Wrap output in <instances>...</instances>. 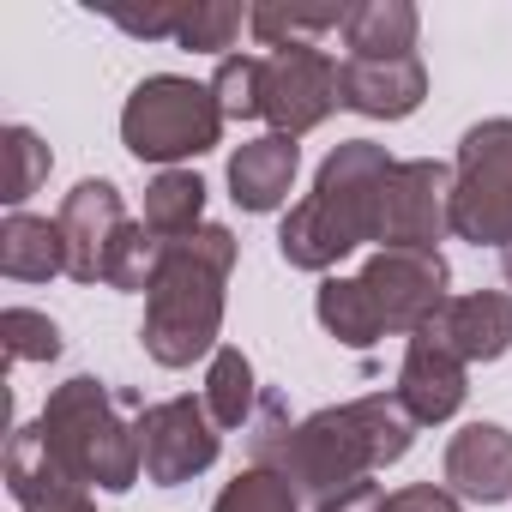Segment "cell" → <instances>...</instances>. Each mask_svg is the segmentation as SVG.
<instances>
[{
    "label": "cell",
    "instance_id": "cell-1",
    "mask_svg": "<svg viewBox=\"0 0 512 512\" xmlns=\"http://www.w3.org/2000/svg\"><path fill=\"white\" fill-rule=\"evenodd\" d=\"M410 434H416V422L398 404V392L332 404V410H314L302 422H284V404L266 398V416L253 422V464L278 470L296 494L332 500V494L368 482L374 470L398 464L410 452Z\"/></svg>",
    "mask_w": 512,
    "mask_h": 512
},
{
    "label": "cell",
    "instance_id": "cell-2",
    "mask_svg": "<svg viewBox=\"0 0 512 512\" xmlns=\"http://www.w3.org/2000/svg\"><path fill=\"white\" fill-rule=\"evenodd\" d=\"M229 266H235V235L217 223L163 241V266L145 290V332H139L157 368H193L199 356H217Z\"/></svg>",
    "mask_w": 512,
    "mask_h": 512
},
{
    "label": "cell",
    "instance_id": "cell-3",
    "mask_svg": "<svg viewBox=\"0 0 512 512\" xmlns=\"http://www.w3.org/2000/svg\"><path fill=\"white\" fill-rule=\"evenodd\" d=\"M386 175L392 157L374 139H344L320 175L314 193L302 205H290L284 229H278V253L296 272H332L344 253H356L362 241H380V205H386Z\"/></svg>",
    "mask_w": 512,
    "mask_h": 512
},
{
    "label": "cell",
    "instance_id": "cell-4",
    "mask_svg": "<svg viewBox=\"0 0 512 512\" xmlns=\"http://www.w3.org/2000/svg\"><path fill=\"white\" fill-rule=\"evenodd\" d=\"M446 302L452 296H446V260H440V253L380 247L356 278H326L314 308H320V326L338 344L368 350L386 332H410V338L428 332Z\"/></svg>",
    "mask_w": 512,
    "mask_h": 512
},
{
    "label": "cell",
    "instance_id": "cell-5",
    "mask_svg": "<svg viewBox=\"0 0 512 512\" xmlns=\"http://www.w3.org/2000/svg\"><path fill=\"white\" fill-rule=\"evenodd\" d=\"M139 392H115L91 374L67 380L49 392L37 428L49 440V452L61 458V470L79 482V488H109V494H127L145 470V452H139Z\"/></svg>",
    "mask_w": 512,
    "mask_h": 512
},
{
    "label": "cell",
    "instance_id": "cell-6",
    "mask_svg": "<svg viewBox=\"0 0 512 512\" xmlns=\"http://www.w3.org/2000/svg\"><path fill=\"white\" fill-rule=\"evenodd\" d=\"M121 139L139 163H181V157H199L223 139V109L211 97V85H193V79H175V73H157L145 79L127 109H121Z\"/></svg>",
    "mask_w": 512,
    "mask_h": 512
},
{
    "label": "cell",
    "instance_id": "cell-7",
    "mask_svg": "<svg viewBox=\"0 0 512 512\" xmlns=\"http://www.w3.org/2000/svg\"><path fill=\"white\" fill-rule=\"evenodd\" d=\"M452 235L512 247V121H476L452 163Z\"/></svg>",
    "mask_w": 512,
    "mask_h": 512
},
{
    "label": "cell",
    "instance_id": "cell-8",
    "mask_svg": "<svg viewBox=\"0 0 512 512\" xmlns=\"http://www.w3.org/2000/svg\"><path fill=\"white\" fill-rule=\"evenodd\" d=\"M332 109H344V97H338V61L326 49L290 43L260 55V121H272V133L302 139Z\"/></svg>",
    "mask_w": 512,
    "mask_h": 512
},
{
    "label": "cell",
    "instance_id": "cell-9",
    "mask_svg": "<svg viewBox=\"0 0 512 512\" xmlns=\"http://www.w3.org/2000/svg\"><path fill=\"white\" fill-rule=\"evenodd\" d=\"M217 446H223V428L211 422L205 398H163V404L139 410V452H145V476L157 488H175V482H193L199 470H211Z\"/></svg>",
    "mask_w": 512,
    "mask_h": 512
},
{
    "label": "cell",
    "instance_id": "cell-10",
    "mask_svg": "<svg viewBox=\"0 0 512 512\" xmlns=\"http://www.w3.org/2000/svg\"><path fill=\"white\" fill-rule=\"evenodd\" d=\"M452 229V169L446 163H392L386 205H380V247L398 253H440L434 241Z\"/></svg>",
    "mask_w": 512,
    "mask_h": 512
},
{
    "label": "cell",
    "instance_id": "cell-11",
    "mask_svg": "<svg viewBox=\"0 0 512 512\" xmlns=\"http://www.w3.org/2000/svg\"><path fill=\"white\" fill-rule=\"evenodd\" d=\"M55 223L67 235V278L73 284H109L121 247L133 235V217H127L115 181H79Z\"/></svg>",
    "mask_w": 512,
    "mask_h": 512
},
{
    "label": "cell",
    "instance_id": "cell-12",
    "mask_svg": "<svg viewBox=\"0 0 512 512\" xmlns=\"http://www.w3.org/2000/svg\"><path fill=\"white\" fill-rule=\"evenodd\" d=\"M338 97H344V109H356V115L404 121V115L422 109L428 73H422L416 55H344V67H338Z\"/></svg>",
    "mask_w": 512,
    "mask_h": 512
},
{
    "label": "cell",
    "instance_id": "cell-13",
    "mask_svg": "<svg viewBox=\"0 0 512 512\" xmlns=\"http://www.w3.org/2000/svg\"><path fill=\"white\" fill-rule=\"evenodd\" d=\"M470 380H464V362L434 338V332H416L404 344V368H398V404L410 410L416 428H434L446 416H458Z\"/></svg>",
    "mask_w": 512,
    "mask_h": 512
},
{
    "label": "cell",
    "instance_id": "cell-14",
    "mask_svg": "<svg viewBox=\"0 0 512 512\" xmlns=\"http://www.w3.org/2000/svg\"><path fill=\"white\" fill-rule=\"evenodd\" d=\"M446 488L476 500V506H500L512 500V434L500 422H470L452 434L446 446Z\"/></svg>",
    "mask_w": 512,
    "mask_h": 512
},
{
    "label": "cell",
    "instance_id": "cell-15",
    "mask_svg": "<svg viewBox=\"0 0 512 512\" xmlns=\"http://www.w3.org/2000/svg\"><path fill=\"white\" fill-rule=\"evenodd\" d=\"M464 368L470 362H500L512 350V296L500 290H476V296H452L434 326H428Z\"/></svg>",
    "mask_w": 512,
    "mask_h": 512
},
{
    "label": "cell",
    "instance_id": "cell-16",
    "mask_svg": "<svg viewBox=\"0 0 512 512\" xmlns=\"http://www.w3.org/2000/svg\"><path fill=\"white\" fill-rule=\"evenodd\" d=\"M7 494L25 506V512H79L91 506L85 488L61 470V458L49 452L43 428H19L13 446H7Z\"/></svg>",
    "mask_w": 512,
    "mask_h": 512
},
{
    "label": "cell",
    "instance_id": "cell-17",
    "mask_svg": "<svg viewBox=\"0 0 512 512\" xmlns=\"http://www.w3.org/2000/svg\"><path fill=\"white\" fill-rule=\"evenodd\" d=\"M296 139L284 133H260V139H247L235 157H229V199L241 211H278L290 199V181H296Z\"/></svg>",
    "mask_w": 512,
    "mask_h": 512
},
{
    "label": "cell",
    "instance_id": "cell-18",
    "mask_svg": "<svg viewBox=\"0 0 512 512\" xmlns=\"http://www.w3.org/2000/svg\"><path fill=\"white\" fill-rule=\"evenodd\" d=\"M0 272L13 284H49L55 272H67L61 223L31 217V211H7V223H0Z\"/></svg>",
    "mask_w": 512,
    "mask_h": 512
},
{
    "label": "cell",
    "instance_id": "cell-19",
    "mask_svg": "<svg viewBox=\"0 0 512 512\" xmlns=\"http://www.w3.org/2000/svg\"><path fill=\"white\" fill-rule=\"evenodd\" d=\"M416 7L410 0H362L344 19V43L350 55H416Z\"/></svg>",
    "mask_w": 512,
    "mask_h": 512
},
{
    "label": "cell",
    "instance_id": "cell-20",
    "mask_svg": "<svg viewBox=\"0 0 512 512\" xmlns=\"http://www.w3.org/2000/svg\"><path fill=\"white\" fill-rule=\"evenodd\" d=\"M157 241H181L193 229H205V181L193 169H163L145 187V217H139Z\"/></svg>",
    "mask_w": 512,
    "mask_h": 512
},
{
    "label": "cell",
    "instance_id": "cell-21",
    "mask_svg": "<svg viewBox=\"0 0 512 512\" xmlns=\"http://www.w3.org/2000/svg\"><path fill=\"white\" fill-rule=\"evenodd\" d=\"M205 410L217 428H247L253 422V362L241 350H217L211 374H205Z\"/></svg>",
    "mask_w": 512,
    "mask_h": 512
},
{
    "label": "cell",
    "instance_id": "cell-22",
    "mask_svg": "<svg viewBox=\"0 0 512 512\" xmlns=\"http://www.w3.org/2000/svg\"><path fill=\"white\" fill-rule=\"evenodd\" d=\"M350 7H253L247 31L266 49H290V43H314L320 31H344Z\"/></svg>",
    "mask_w": 512,
    "mask_h": 512
},
{
    "label": "cell",
    "instance_id": "cell-23",
    "mask_svg": "<svg viewBox=\"0 0 512 512\" xmlns=\"http://www.w3.org/2000/svg\"><path fill=\"white\" fill-rule=\"evenodd\" d=\"M43 175H49V145L31 127H7V133H0V199L19 211L43 187Z\"/></svg>",
    "mask_w": 512,
    "mask_h": 512
},
{
    "label": "cell",
    "instance_id": "cell-24",
    "mask_svg": "<svg viewBox=\"0 0 512 512\" xmlns=\"http://www.w3.org/2000/svg\"><path fill=\"white\" fill-rule=\"evenodd\" d=\"M211 512H296V488H290L278 470H266V464H247V470L217 494Z\"/></svg>",
    "mask_w": 512,
    "mask_h": 512
},
{
    "label": "cell",
    "instance_id": "cell-25",
    "mask_svg": "<svg viewBox=\"0 0 512 512\" xmlns=\"http://www.w3.org/2000/svg\"><path fill=\"white\" fill-rule=\"evenodd\" d=\"M247 19H253V13L223 7V0H193V7H181L175 43H181V49H205V55H217V49H229V43H235V31H241Z\"/></svg>",
    "mask_w": 512,
    "mask_h": 512
},
{
    "label": "cell",
    "instance_id": "cell-26",
    "mask_svg": "<svg viewBox=\"0 0 512 512\" xmlns=\"http://www.w3.org/2000/svg\"><path fill=\"white\" fill-rule=\"evenodd\" d=\"M211 97H217L223 121H260V55H223Z\"/></svg>",
    "mask_w": 512,
    "mask_h": 512
},
{
    "label": "cell",
    "instance_id": "cell-27",
    "mask_svg": "<svg viewBox=\"0 0 512 512\" xmlns=\"http://www.w3.org/2000/svg\"><path fill=\"white\" fill-rule=\"evenodd\" d=\"M0 338H7V362H55L61 356V326L37 308H7L0 314Z\"/></svg>",
    "mask_w": 512,
    "mask_h": 512
},
{
    "label": "cell",
    "instance_id": "cell-28",
    "mask_svg": "<svg viewBox=\"0 0 512 512\" xmlns=\"http://www.w3.org/2000/svg\"><path fill=\"white\" fill-rule=\"evenodd\" d=\"M380 512H458V500H452V488H434V482H410V488L386 494V506H380Z\"/></svg>",
    "mask_w": 512,
    "mask_h": 512
},
{
    "label": "cell",
    "instance_id": "cell-29",
    "mask_svg": "<svg viewBox=\"0 0 512 512\" xmlns=\"http://www.w3.org/2000/svg\"><path fill=\"white\" fill-rule=\"evenodd\" d=\"M115 25H121L127 37H169V43H175L181 7H151V13H115Z\"/></svg>",
    "mask_w": 512,
    "mask_h": 512
},
{
    "label": "cell",
    "instance_id": "cell-30",
    "mask_svg": "<svg viewBox=\"0 0 512 512\" xmlns=\"http://www.w3.org/2000/svg\"><path fill=\"white\" fill-rule=\"evenodd\" d=\"M380 506H386V488L380 482H356V488L320 500V512H380Z\"/></svg>",
    "mask_w": 512,
    "mask_h": 512
},
{
    "label": "cell",
    "instance_id": "cell-31",
    "mask_svg": "<svg viewBox=\"0 0 512 512\" xmlns=\"http://www.w3.org/2000/svg\"><path fill=\"white\" fill-rule=\"evenodd\" d=\"M500 272H506V284H512V247H506V260H500Z\"/></svg>",
    "mask_w": 512,
    "mask_h": 512
},
{
    "label": "cell",
    "instance_id": "cell-32",
    "mask_svg": "<svg viewBox=\"0 0 512 512\" xmlns=\"http://www.w3.org/2000/svg\"><path fill=\"white\" fill-rule=\"evenodd\" d=\"M79 512H97V506H79Z\"/></svg>",
    "mask_w": 512,
    "mask_h": 512
}]
</instances>
